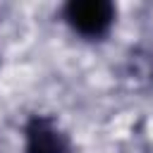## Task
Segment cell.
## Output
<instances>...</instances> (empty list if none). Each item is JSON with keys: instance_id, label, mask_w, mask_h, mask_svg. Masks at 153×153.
I'll use <instances>...</instances> for the list:
<instances>
[{"instance_id": "1", "label": "cell", "mask_w": 153, "mask_h": 153, "mask_svg": "<svg viewBox=\"0 0 153 153\" xmlns=\"http://www.w3.org/2000/svg\"><path fill=\"white\" fill-rule=\"evenodd\" d=\"M67 24L84 38H100L115 22V7L108 0H72L65 5Z\"/></svg>"}, {"instance_id": "2", "label": "cell", "mask_w": 153, "mask_h": 153, "mask_svg": "<svg viewBox=\"0 0 153 153\" xmlns=\"http://www.w3.org/2000/svg\"><path fill=\"white\" fill-rule=\"evenodd\" d=\"M24 134H26V153H67L69 151L67 134L50 117H43V115L31 117Z\"/></svg>"}]
</instances>
